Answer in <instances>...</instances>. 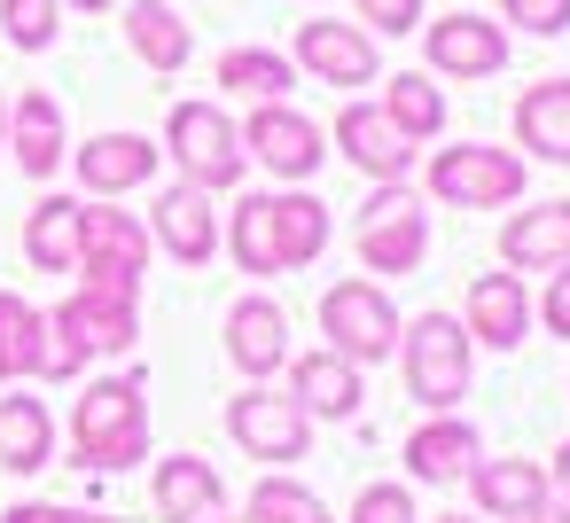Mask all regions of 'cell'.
<instances>
[{"instance_id": "14", "label": "cell", "mask_w": 570, "mask_h": 523, "mask_svg": "<svg viewBox=\"0 0 570 523\" xmlns=\"http://www.w3.org/2000/svg\"><path fill=\"white\" fill-rule=\"evenodd\" d=\"M157 141H141V134H95V141H79L71 149V165H79V188L87 196H102V204H118V196H134V188H149L157 180Z\"/></svg>"}, {"instance_id": "8", "label": "cell", "mask_w": 570, "mask_h": 523, "mask_svg": "<svg viewBox=\"0 0 570 523\" xmlns=\"http://www.w3.org/2000/svg\"><path fill=\"white\" fill-rule=\"evenodd\" d=\"M352 250H360V266H367L375 282H383V274H414L422 250H430V219H422L414 188H375V196L360 204Z\"/></svg>"}, {"instance_id": "9", "label": "cell", "mask_w": 570, "mask_h": 523, "mask_svg": "<svg viewBox=\"0 0 570 523\" xmlns=\"http://www.w3.org/2000/svg\"><path fill=\"white\" fill-rule=\"evenodd\" d=\"M243 157L250 165H266L274 180H289V188H305L321 165H328V134L305 118V110H289V102H250V126H243Z\"/></svg>"}, {"instance_id": "33", "label": "cell", "mask_w": 570, "mask_h": 523, "mask_svg": "<svg viewBox=\"0 0 570 523\" xmlns=\"http://www.w3.org/2000/svg\"><path fill=\"white\" fill-rule=\"evenodd\" d=\"M63 32V0H0V40L24 48V56H48Z\"/></svg>"}, {"instance_id": "21", "label": "cell", "mask_w": 570, "mask_h": 523, "mask_svg": "<svg viewBox=\"0 0 570 523\" xmlns=\"http://www.w3.org/2000/svg\"><path fill=\"white\" fill-rule=\"evenodd\" d=\"M469 344H492V352H515L531 336V297L515 274H476L469 282Z\"/></svg>"}, {"instance_id": "15", "label": "cell", "mask_w": 570, "mask_h": 523, "mask_svg": "<svg viewBox=\"0 0 570 523\" xmlns=\"http://www.w3.org/2000/svg\"><path fill=\"white\" fill-rule=\"evenodd\" d=\"M149 243L173 250L180 266H212V258H219V211H212V196L188 188V180H173V188L149 204Z\"/></svg>"}, {"instance_id": "27", "label": "cell", "mask_w": 570, "mask_h": 523, "mask_svg": "<svg viewBox=\"0 0 570 523\" xmlns=\"http://www.w3.org/2000/svg\"><path fill=\"white\" fill-rule=\"evenodd\" d=\"M219 250L250 274V282H274L282 274V243H274V196H243L227 219H219Z\"/></svg>"}, {"instance_id": "11", "label": "cell", "mask_w": 570, "mask_h": 523, "mask_svg": "<svg viewBox=\"0 0 570 523\" xmlns=\"http://www.w3.org/2000/svg\"><path fill=\"white\" fill-rule=\"evenodd\" d=\"M328 141H336V157H344L360 180H375V188H406V172H414V141H406L375 102H344L336 126H328Z\"/></svg>"}, {"instance_id": "42", "label": "cell", "mask_w": 570, "mask_h": 523, "mask_svg": "<svg viewBox=\"0 0 570 523\" xmlns=\"http://www.w3.org/2000/svg\"><path fill=\"white\" fill-rule=\"evenodd\" d=\"M63 9H87V17H102V9H118V0H63Z\"/></svg>"}, {"instance_id": "5", "label": "cell", "mask_w": 570, "mask_h": 523, "mask_svg": "<svg viewBox=\"0 0 570 523\" xmlns=\"http://www.w3.org/2000/svg\"><path fill=\"white\" fill-rule=\"evenodd\" d=\"M399 305L383 297V282H367V274H352V282H328L321 289V336H328V352H344L352 367H375V359H391L399 352Z\"/></svg>"}, {"instance_id": "2", "label": "cell", "mask_w": 570, "mask_h": 523, "mask_svg": "<svg viewBox=\"0 0 570 523\" xmlns=\"http://www.w3.org/2000/svg\"><path fill=\"white\" fill-rule=\"evenodd\" d=\"M149 227L102 196L79 204V289H102V297H126L141 305V274H149Z\"/></svg>"}, {"instance_id": "36", "label": "cell", "mask_w": 570, "mask_h": 523, "mask_svg": "<svg viewBox=\"0 0 570 523\" xmlns=\"http://www.w3.org/2000/svg\"><path fill=\"white\" fill-rule=\"evenodd\" d=\"M352 523H422V515H414V492L406 484H367L352 500Z\"/></svg>"}, {"instance_id": "35", "label": "cell", "mask_w": 570, "mask_h": 523, "mask_svg": "<svg viewBox=\"0 0 570 523\" xmlns=\"http://www.w3.org/2000/svg\"><path fill=\"white\" fill-rule=\"evenodd\" d=\"M500 17L523 24L531 40H562L570 32V0H500Z\"/></svg>"}, {"instance_id": "39", "label": "cell", "mask_w": 570, "mask_h": 523, "mask_svg": "<svg viewBox=\"0 0 570 523\" xmlns=\"http://www.w3.org/2000/svg\"><path fill=\"white\" fill-rule=\"evenodd\" d=\"M0 523H95V515L87 507H56V500H17Z\"/></svg>"}, {"instance_id": "6", "label": "cell", "mask_w": 570, "mask_h": 523, "mask_svg": "<svg viewBox=\"0 0 570 523\" xmlns=\"http://www.w3.org/2000/svg\"><path fill=\"white\" fill-rule=\"evenodd\" d=\"M134 305L126 297H102V289H71L56 313H48V375L63 383V375H79L87 359H102V352H126L134 344Z\"/></svg>"}, {"instance_id": "40", "label": "cell", "mask_w": 570, "mask_h": 523, "mask_svg": "<svg viewBox=\"0 0 570 523\" xmlns=\"http://www.w3.org/2000/svg\"><path fill=\"white\" fill-rule=\"evenodd\" d=\"M523 523H570V500H562V507L547 500V507H539V515H523Z\"/></svg>"}, {"instance_id": "10", "label": "cell", "mask_w": 570, "mask_h": 523, "mask_svg": "<svg viewBox=\"0 0 570 523\" xmlns=\"http://www.w3.org/2000/svg\"><path fill=\"white\" fill-rule=\"evenodd\" d=\"M227 437H235L250 461H305V445H313V414H305L289 391L243 383V391L227 398Z\"/></svg>"}, {"instance_id": "25", "label": "cell", "mask_w": 570, "mask_h": 523, "mask_svg": "<svg viewBox=\"0 0 570 523\" xmlns=\"http://www.w3.org/2000/svg\"><path fill=\"white\" fill-rule=\"evenodd\" d=\"M469 492H476L484 515L523 523V515L547 507V468H539V461H476V468H469Z\"/></svg>"}, {"instance_id": "31", "label": "cell", "mask_w": 570, "mask_h": 523, "mask_svg": "<svg viewBox=\"0 0 570 523\" xmlns=\"http://www.w3.org/2000/svg\"><path fill=\"white\" fill-rule=\"evenodd\" d=\"M219 87H227L235 102H289L297 63L274 56V48H227V56H219Z\"/></svg>"}, {"instance_id": "17", "label": "cell", "mask_w": 570, "mask_h": 523, "mask_svg": "<svg viewBox=\"0 0 570 523\" xmlns=\"http://www.w3.org/2000/svg\"><path fill=\"white\" fill-rule=\"evenodd\" d=\"M227 359H235L250 383H266V375L289 367V320H282L274 297H235V305H227Z\"/></svg>"}, {"instance_id": "37", "label": "cell", "mask_w": 570, "mask_h": 523, "mask_svg": "<svg viewBox=\"0 0 570 523\" xmlns=\"http://www.w3.org/2000/svg\"><path fill=\"white\" fill-rule=\"evenodd\" d=\"M360 24H375V40H399V32H422V0H352Z\"/></svg>"}, {"instance_id": "24", "label": "cell", "mask_w": 570, "mask_h": 523, "mask_svg": "<svg viewBox=\"0 0 570 523\" xmlns=\"http://www.w3.org/2000/svg\"><path fill=\"white\" fill-rule=\"evenodd\" d=\"M515 149H531L539 165H570V79H539L515 102Z\"/></svg>"}, {"instance_id": "23", "label": "cell", "mask_w": 570, "mask_h": 523, "mask_svg": "<svg viewBox=\"0 0 570 523\" xmlns=\"http://www.w3.org/2000/svg\"><path fill=\"white\" fill-rule=\"evenodd\" d=\"M48 461H56V414H48V398L9 391V398H0V468H9V476H40Z\"/></svg>"}, {"instance_id": "4", "label": "cell", "mask_w": 570, "mask_h": 523, "mask_svg": "<svg viewBox=\"0 0 570 523\" xmlns=\"http://www.w3.org/2000/svg\"><path fill=\"white\" fill-rule=\"evenodd\" d=\"M399 367H406V391L430 406V414H453L469 398V328L453 313H422L399 328Z\"/></svg>"}, {"instance_id": "43", "label": "cell", "mask_w": 570, "mask_h": 523, "mask_svg": "<svg viewBox=\"0 0 570 523\" xmlns=\"http://www.w3.org/2000/svg\"><path fill=\"white\" fill-rule=\"evenodd\" d=\"M219 523H266V515H258V507H243V515H219Z\"/></svg>"}, {"instance_id": "26", "label": "cell", "mask_w": 570, "mask_h": 523, "mask_svg": "<svg viewBox=\"0 0 570 523\" xmlns=\"http://www.w3.org/2000/svg\"><path fill=\"white\" fill-rule=\"evenodd\" d=\"M126 48H134L149 71H188L196 32L180 24V9H173V0H126Z\"/></svg>"}, {"instance_id": "45", "label": "cell", "mask_w": 570, "mask_h": 523, "mask_svg": "<svg viewBox=\"0 0 570 523\" xmlns=\"http://www.w3.org/2000/svg\"><path fill=\"white\" fill-rule=\"evenodd\" d=\"M438 523H476V515H438Z\"/></svg>"}, {"instance_id": "1", "label": "cell", "mask_w": 570, "mask_h": 523, "mask_svg": "<svg viewBox=\"0 0 570 523\" xmlns=\"http://www.w3.org/2000/svg\"><path fill=\"white\" fill-rule=\"evenodd\" d=\"M71 453H79V468H102V476L149 461V398H141V375H95L71 398Z\"/></svg>"}, {"instance_id": "44", "label": "cell", "mask_w": 570, "mask_h": 523, "mask_svg": "<svg viewBox=\"0 0 570 523\" xmlns=\"http://www.w3.org/2000/svg\"><path fill=\"white\" fill-rule=\"evenodd\" d=\"M0 149H9V102H0Z\"/></svg>"}, {"instance_id": "22", "label": "cell", "mask_w": 570, "mask_h": 523, "mask_svg": "<svg viewBox=\"0 0 570 523\" xmlns=\"http://www.w3.org/2000/svg\"><path fill=\"white\" fill-rule=\"evenodd\" d=\"M500 258L523 266V274H554V266H570V196L515 211V219L500 227Z\"/></svg>"}, {"instance_id": "13", "label": "cell", "mask_w": 570, "mask_h": 523, "mask_svg": "<svg viewBox=\"0 0 570 523\" xmlns=\"http://www.w3.org/2000/svg\"><path fill=\"white\" fill-rule=\"evenodd\" d=\"M289 63L313 71V87H375V32L336 24V17H313L289 40Z\"/></svg>"}, {"instance_id": "30", "label": "cell", "mask_w": 570, "mask_h": 523, "mask_svg": "<svg viewBox=\"0 0 570 523\" xmlns=\"http://www.w3.org/2000/svg\"><path fill=\"white\" fill-rule=\"evenodd\" d=\"M0 375H48V313L0 289Z\"/></svg>"}, {"instance_id": "20", "label": "cell", "mask_w": 570, "mask_h": 523, "mask_svg": "<svg viewBox=\"0 0 570 523\" xmlns=\"http://www.w3.org/2000/svg\"><path fill=\"white\" fill-rule=\"evenodd\" d=\"M9 149H17V165L32 180H56L63 172V102L48 87H24L9 102Z\"/></svg>"}, {"instance_id": "3", "label": "cell", "mask_w": 570, "mask_h": 523, "mask_svg": "<svg viewBox=\"0 0 570 523\" xmlns=\"http://www.w3.org/2000/svg\"><path fill=\"white\" fill-rule=\"evenodd\" d=\"M165 157H173L180 180L204 188V196H219V188H235V180L250 172L243 126H235L219 102H173V118H165Z\"/></svg>"}, {"instance_id": "16", "label": "cell", "mask_w": 570, "mask_h": 523, "mask_svg": "<svg viewBox=\"0 0 570 523\" xmlns=\"http://www.w3.org/2000/svg\"><path fill=\"white\" fill-rule=\"evenodd\" d=\"M149 500H157V523H219V515H227V484H219V468H212L204 453L157 461Z\"/></svg>"}, {"instance_id": "34", "label": "cell", "mask_w": 570, "mask_h": 523, "mask_svg": "<svg viewBox=\"0 0 570 523\" xmlns=\"http://www.w3.org/2000/svg\"><path fill=\"white\" fill-rule=\"evenodd\" d=\"M250 507H258L266 523H336V515L321 507V492H305L297 476H266V484H250Z\"/></svg>"}, {"instance_id": "19", "label": "cell", "mask_w": 570, "mask_h": 523, "mask_svg": "<svg viewBox=\"0 0 570 523\" xmlns=\"http://www.w3.org/2000/svg\"><path fill=\"white\" fill-rule=\"evenodd\" d=\"M476 461H484V437H476L461 414H430V422L406 437V476H414V484H461Z\"/></svg>"}, {"instance_id": "38", "label": "cell", "mask_w": 570, "mask_h": 523, "mask_svg": "<svg viewBox=\"0 0 570 523\" xmlns=\"http://www.w3.org/2000/svg\"><path fill=\"white\" fill-rule=\"evenodd\" d=\"M539 320H547V336L570 344V266H554V282H547V297H539Z\"/></svg>"}, {"instance_id": "18", "label": "cell", "mask_w": 570, "mask_h": 523, "mask_svg": "<svg viewBox=\"0 0 570 523\" xmlns=\"http://www.w3.org/2000/svg\"><path fill=\"white\" fill-rule=\"evenodd\" d=\"M289 398L313 414V422H352L360 414V398H367V383H360V367L344 359V352H297L289 359Z\"/></svg>"}, {"instance_id": "46", "label": "cell", "mask_w": 570, "mask_h": 523, "mask_svg": "<svg viewBox=\"0 0 570 523\" xmlns=\"http://www.w3.org/2000/svg\"><path fill=\"white\" fill-rule=\"evenodd\" d=\"M95 523H110V515H95Z\"/></svg>"}, {"instance_id": "29", "label": "cell", "mask_w": 570, "mask_h": 523, "mask_svg": "<svg viewBox=\"0 0 570 523\" xmlns=\"http://www.w3.org/2000/svg\"><path fill=\"white\" fill-rule=\"evenodd\" d=\"M274 243H282V274L313 266V258L328 250V204H321L313 188H282V196H274Z\"/></svg>"}, {"instance_id": "28", "label": "cell", "mask_w": 570, "mask_h": 523, "mask_svg": "<svg viewBox=\"0 0 570 523\" xmlns=\"http://www.w3.org/2000/svg\"><path fill=\"white\" fill-rule=\"evenodd\" d=\"M24 258L40 274H79V204L71 196H40L24 211Z\"/></svg>"}, {"instance_id": "7", "label": "cell", "mask_w": 570, "mask_h": 523, "mask_svg": "<svg viewBox=\"0 0 570 523\" xmlns=\"http://www.w3.org/2000/svg\"><path fill=\"white\" fill-rule=\"evenodd\" d=\"M422 180L453 211H500V204L523 196V157L515 149H492V141H461V149H438Z\"/></svg>"}, {"instance_id": "41", "label": "cell", "mask_w": 570, "mask_h": 523, "mask_svg": "<svg viewBox=\"0 0 570 523\" xmlns=\"http://www.w3.org/2000/svg\"><path fill=\"white\" fill-rule=\"evenodd\" d=\"M554 484H562V500H570V437H562V453H554Z\"/></svg>"}, {"instance_id": "12", "label": "cell", "mask_w": 570, "mask_h": 523, "mask_svg": "<svg viewBox=\"0 0 570 523\" xmlns=\"http://www.w3.org/2000/svg\"><path fill=\"white\" fill-rule=\"evenodd\" d=\"M422 56H430V71L438 79H500L508 71V32L492 24V17H476V9H453V17H438V24H422Z\"/></svg>"}, {"instance_id": "32", "label": "cell", "mask_w": 570, "mask_h": 523, "mask_svg": "<svg viewBox=\"0 0 570 523\" xmlns=\"http://www.w3.org/2000/svg\"><path fill=\"white\" fill-rule=\"evenodd\" d=\"M375 110H383L406 141H438V134H445V95L430 87V71H391Z\"/></svg>"}]
</instances>
